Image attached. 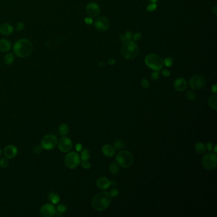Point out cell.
Listing matches in <instances>:
<instances>
[{"instance_id": "obj_27", "label": "cell", "mask_w": 217, "mask_h": 217, "mask_svg": "<svg viewBox=\"0 0 217 217\" xmlns=\"http://www.w3.org/2000/svg\"><path fill=\"white\" fill-rule=\"evenodd\" d=\"M90 158L89 155V150L85 148L82 150V153H81V157L80 159L82 160H89Z\"/></svg>"}, {"instance_id": "obj_16", "label": "cell", "mask_w": 217, "mask_h": 217, "mask_svg": "<svg viewBox=\"0 0 217 217\" xmlns=\"http://www.w3.org/2000/svg\"><path fill=\"white\" fill-rule=\"evenodd\" d=\"M96 185L98 189L102 190H105L108 189L111 185V182L105 177H100L97 180Z\"/></svg>"}, {"instance_id": "obj_49", "label": "cell", "mask_w": 217, "mask_h": 217, "mask_svg": "<svg viewBox=\"0 0 217 217\" xmlns=\"http://www.w3.org/2000/svg\"><path fill=\"white\" fill-rule=\"evenodd\" d=\"M120 39H121V40H122V42H125V41H126V37H125L124 35L121 36H120Z\"/></svg>"}, {"instance_id": "obj_17", "label": "cell", "mask_w": 217, "mask_h": 217, "mask_svg": "<svg viewBox=\"0 0 217 217\" xmlns=\"http://www.w3.org/2000/svg\"><path fill=\"white\" fill-rule=\"evenodd\" d=\"M102 152L106 157H112L115 154V149L110 145H105L102 147Z\"/></svg>"}, {"instance_id": "obj_12", "label": "cell", "mask_w": 217, "mask_h": 217, "mask_svg": "<svg viewBox=\"0 0 217 217\" xmlns=\"http://www.w3.org/2000/svg\"><path fill=\"white\" fill-rule=\"evenodd\" d=\"M56 208L52 204H45L40 209V213L43 217H52L56 215Z\"/></svg>"}, {"instance_id": "obj_18", "label": "cell", "mask_w": 217, "mask_h": 217, "mask_svg": "<svg viewBox=\"0 0 217 217\" xmlns=\"http://www.w3.org/2000/svg\"><path fill=\"white\" fill-rule=\"evenodd\" d=\"M13 32V28L8 23L3 24L0 25V33L3 35H10Z\"/></svg>"}, {"instance_id": "obj_39", "label": "cell", "mask_w": 217, "mask_h": 217, "mask_svg": "<svg viewBox=\"0 0 217 217\" xmlns=\"http://www.w3.org/2000/svg\"><path fill=\"white\" fill-rule=\"evenodd\" d=\"M110 195H111L112 197H117L119 195V190L116 189H113L111 190V192H110Z\"/></svg>"}, {"instance_id": "obj_29", "label": "cell", "mask_w": 217, "mask_h": 217, "mask_svg": "<svg viewBox=\"0 0 217 217\" xmlns=\"http://www.w3.org/2000/svg\"><path fill=\"white\" fill-rule=\"evenodd\" d=\"M172 64H173V59H172V58L168 57L164 59V65H165L166 67H171Z\"/></svg>"}, {"instance_id": "obj_20", "label": "cell", "mask_w": 217, "mask_h": 217, "mask_svg": "<svg viewBox=\"0 0 217 217\" xmlns=\"http://www.w3.org/2000/svg\"><path fill=\"white\" fill-rule=\"evenodd\" d=\"M217 95L216 94L211 95L208 99V105L209 107L213 110L217 109Z\"/></svg>"}, {"instance_id": "obj_46", "label": "cell", "mask_w": 217, "mask_h": 217, "mask_svg": "<svg viewBox=\"0 0 217 217\" xmlns=\"http://www.w3.org/2000/svg\"><path fill=\"white\" fill-rule=\"evenodd\" d=\"M108 63L110 65H113L115 63V59H110L108 61Z\"/></svg>"}, {"instance_id": "obj_42", "label": "cell", "mask_w": 217, "mask_h": 217, "mask_svg": "<svg viewBox=\"0 0 217 217\" xmlns=\"http://www.w3.org/2000/svg\"><path fill=\"white\" fill-rule=\"evenodd\" d=\"M162 74H163V75L165 77H168L170 76L171 72L169 71L168 69H164V70L162 71Z\"/></svg>"}, {"instance_id": "obj_8", "label": "cell", "mask_w": 217, "mask_h": 217, "mask_svg": "<svg viewBox=\"0 0 217 217\" xmlns=\"http://www.w3.org/2000/svg\"><path fill=\"white\" fill-rule=\"evenodd\" d=\"M206 84L205 78L201 75H195L189 80V86L194 90L203 89Z\"/></svg>"}, {"instance_id": "obj_34", "label": "cell", "mask_w": 217, "mask_h": 217, "mask_svg": "<svg viewBox=\"0 0 217 217\" xmlns=\"http://www.w3.org/2000/svg\"><path fill=\"white\" fill-rule=\"evenodd\" d=\"M132 40H133V41H138V40H139L141 38V34L139 32L136 33L133 35H132Z\"/></svg>"}, {"instance_id": "obj_21", "label": "cell", "mask_w": 217, "mask_h": 217, "mask_svg": "<svg viewBox=\"0 0 217 217\" xmlns=\"http://www.w3.org/2000/svg\"><path fill=\"white\" fill-rule=\"evenodd\" d=\"M48 198H49V200L54 204H57L60 201V197L59 196V195L57 194L56 193H50L49 196H48Z\"/></svg>"}, {"instance_id": "obj_44", "label": "cell", "mask_w": 217, "mask_h": 217, "mask_svg": "<svg viewBox=\"0 0 217 217\" xmlns=\"http://www.w3.org/2000/svg\"><path fill=\"white\" fill-rule=\"evenodd\" d=\"M85 22L87 24H91L92 23H93V19H91V18L90 17H86L85 19Z\"/></svg>"}, {"instance_id": "obj_35", "label": "cell", "mask_w": 217, "mask_h": 217, "mask_svg": "<svg viewBox=\"0 0 217 217\" xmlns=\"http://www.w3.org/2000/svg\"><path fill=\"white\" fill-rule=\"evenodd\" d=\"M151 78L153 80H157L159 78V71H155L151 74Z\"/></svg>"}, {"instance_id": "obj_41", "label": "cell", "mask_w": 217, "mask_h": 217, "mask_svg": "<svg viewBox=\"0 0 217 217\" xmlns=\"http://www.w3.org/2000/svg\"><path fill=\"white\" fill-rule=\"evenodd\" d=\"M124 36H125V37H126V40H131L132 39V33L131 31H127L126 32V33H125Z\"/></svg>"}, {"instance_id": "obj_11", "label": "cell", "mask_w": 217, "mask_h": 217, "mask_svg": "<svg viewBox=\"0 0 217 217\" xmlns=\"http://www.w3.org/2000/svg\"><path fill=\"white\" fill-rule=\"evenodd\" d=\"M110 25L109 20L105 17H99L94 22V27L99 31L108 30Z\"/></svg>"}, {"instance_id": "obj_6", "label": "cell", "mask_w": 217, "mask_h": 217, "mask_svg": "<svg viewBox=\"0 0 217 217\" xmlns=\"http://www.w3.org/2000/svg\"><path fill=\"white\" fill-rule=\"evenodd\" d=\"M217 164V158L215 153L209 152L206 153L202 159V165L205 170H213Z\"/></svg>"}, {"instance_id": "obj_47", "label": "cell", "mask_w": 217, "mask_h": 217, "mask_svg": "<svg viewBox=\"0 0 217 217\" xmlns=\"http://www.w3.org/2000/svg\"><path fill=\"white\" fill-rule=\"evenodd\" d=\"M212 12L213 13H214V14H215V15L217 14V7L216 6H215L213 8V9H212Z\"/></svg>"}, {"instance_id": "obj_3", "label": "cell", "mask_w": 217, "mask_h": 217, "mask_svg": "<svg viewBox=\"0 0 217 217\" xmlns=\"http://www.w3.org/2000/svg\"><path fill=\"white\" fill-rule=\"evenodd\" d=\"M139 47L135 42L128 40L125 42L120 49V54L127 59H132L138 56Z\"/></svg>"}, {"instance_id": "obj_7", "label": "cell", "mask_w": 217, "mask_h": 217, "mask_svg": "<svg viewBox=\"0 0 217 217\" xmlns=\"http://www.w3.org/2000/svg\"><path fill=\"white\" fill-rule=\"evenodd\" d=\"M81 159L78 153L71 152L68 153L64 159V163L67 168L75 169L80 164Z\"/></svg>"}, {"instance_id": "obj_45", "label": "cell", "mask_w": 217, "mask_h": 217, "mask_svg": "<svg viewBox=\"0 0 217 217\" xmlns=\"http://www.w3.org/2000/svg\"><path fill=\"white\" fill-rule=\"evenodd\" d=\"M211 91L213 92V93L216 94V91H217V87H216V84H214L212 87H211Z\"/></svg>"}, {"instance_id": "obj_48", "label": "cell", "mask_w": 217, "mask_h": 217, "mask_svg": "<svg viewBox=\"0 0 217 217\" xmlns=\"http://www.w3.org/2000/svg\"><path fill=\"white\" fill-rule=\"evenodd\" d=\"M104 65H105V63L103 62H99L98 63V66H100V67H103Z\"/></svg>"}, {"instance_id": "obj_52", "label": "cell", "mask_w": 217, "mask_h": 217, "mask_svg": "<svg viewBox=\"0 0 217 217\" xmlns=\"http://www.w3.org/2000/svg\"><path fill=\"white\" fill-rule=\"evenodd\" d=\"M1 153H2V152H1V149H0V157H1Z\"/></svg>"}, {"instance_id": "obj_22", "label": "cell", "mask_w": 217, "mask_h": 217, "mask_svg": "<svg viewBox=\"0 0 217 217\" xmlns=\"http://www.w3.org/2000/svg\"><path fill=\"white\" fill-rule=\"evenodd\" d=\"M195 150L197 153H199V154H203L206 152V146L204 143H201V142H199L197 143L196 145H195Z\"/></svg>"}, {"instance_id": "obj_13", "label": "cell", "mask_w": 217, "mask_h": 217, "mask_svg": "<svg viewBox=\"0 0 217 217\" xmlns=\"http://www.w3.org/2000/svg\"><path fill=\"white\" fill-rule=\"evenodd\" d=\"M86 12L87 15L90 17H97L101 12L100 7L97 4V3L91 2L87 5L86 7Z\"/></svg>"}, {"instance_id": "obj_14", "label": "cell", "mask_w": 217, "mask_h": 217, "mask_svg": "<svg viewBox=\"0 0 217 217\" xmlns=\"http://www.w3.org/2000/svg\"><path fill=\"white\" fill-rule=\"evenodd\" d=\"M17 148L12 145H7L3 150V153L7 159H13L17 155Z\"/></svg>"}, {"instance_id": "obj_28", "label": "cell", "mask_w": 217, "mask_h": 217, "mask_svg": "<svg viewBox=\"0 0 217 217\" xmlns=\"http://www.w3.org/2000/svg\"><path fill=\"white\" fill-rule=\"evenodd\" d=\"M186 96L190 101H194L196 98V94L193 90H188L187 92Z\"/></svg>"}, {"instance_id": "obj_31", "label": "cell", "mask_w": 217, "mask_h": 217, "mask_svg": "<svg viewBox=\"0 0 217 217\" xmlns=\"http://www.w3.org/2000/svg\"><path fill=\"white\" fill-rule=\"evenodd\" d=\"M56 209H57V212L61 213H62V214H63V213H64L66 211V210H67V208H66V205H64L63 204H59V205L57 206Z\"/></svg>"}, {"instance_id": "obj_2", "label": "cell", "mask_w": 217, "mask_h": 217, "mask_svg": "<svg viewBox=\"0 0 217 217\" xmlns=\"http://www.w3.org/2000/svg\"><path fill=\"white\" fill-rule=\"evenodd\" d=\"M33 45L31 42L26 39H20L15 43L13 52L19 57H27L30 56L33 52Z\"/></svg>"}, {"instance_id": "obj_36", "label": "cell", "mask_w": 217, "mask_h": 217, "mask_svg": "<svg viewBox=\"0 0 217 217\" xmlns=\"http://www.w3.org/2000/svg\"><path fill=\"white\" fill-rule=\"evenodd\" d=\"M157 8V4L156 3H152L147 7V10H148L149 12H153Z\"/></svg>"}, {"instance_id": "obj_43", "label": "cell", "mask_w": 217, "mask_h": 217, "mask_svg": "<svg viewBox=\"0 0 217 217\" xmlns=\"http://www.w3.org/2000/svg\"><path fill=\"white\" fill-rule=\"evenodd\" d=\"M75 148H76V150L77 152H81L82 150V148H83L82 145L80 144V143H78V144L76 145Z\"/></svg>"}, {"instance_id": "obj_40", "label": "cell", "mask_w": 217, "mask_h": 217, "mask_svg": "<svg viewBox=\"0 0 217 217\" xmlns=\"http://www.w3.org/2000/svg\"><path fill=\"white\" fill-rule=\"evenodd\" d=\"M24 28V24L23 23H19L16 25V29L18 31L23 30Z\"/></svg>"}, {"instance_id": "obj_50", "label": "cell", "mask_w": 217, "mask_h": 217, "mask_svg": "<svg viewBox=\"0 0 217 217\" xmlns=\"http://www.w3.org/2000/svg\"><path fill=\"white\" fill-rule=\"evenodd\" d=\"M149 1L150 2H151V3H156L157 2L158 0H149Z\"/></svg>"}, {"instance_id": "obj_53", "label": "cell", "mask_w": 217, "mask_h": 217, "mask_svg": "<svg viewBox=\"0 0 217 217\" xmlns=\"http://www.w3.org/2000/svg\"></svg>"}, {"instance_id": "obj_23", "label": "cell", "mask_w": 217, "mask_h": 217, "mask_svg": "<svg viewBox=\"0 0 217 217\" xmlns=\"http://www.w3.org/2000/svg\"><path fill=\"white\" fill-rule=\"evenodd\" d=\"M109 171L110 173L113 175H117L119 172V165L115 163H112L109 166Z\"/></svg>"}, {"instance_id": "obj_5", "label": "cell", "mask_w": 217, "mask_h": 217, "mask_svg": "<svg viewBox=\"0 0 217 217\" xmlns=\"http://www.w3.org/2000/svg\"><path fill=\"white\" fill-rule=\"evenodd\" d=\"M116 161L117 164L121 167L128 168L132 166V165L133 164L134 156L127 150H123V151H120L117 155Z\"/></svg>"}, {"instance_id": "obj_4", "label": "cell", "mask_w": 217, "mask_h": 217, "mask_svg": "<svg viewBox=\"0 0 217 217\" xmlns=\"http://www.w3.org/2000/svg\"><path fill=\"white\" fill-rule=\"evenodd\" d=\"M146 65L154 71H159L163 68L164 60L159 55L150 54L147 55L145 59Z\"/></svg>"}, {"instance_id": "obj_19", "label": "cell", "mask_w": 217, "mask_h": 217, "mask_svg": "<svg viewBox=\"0 0 217 217\" xmlns=\"http://www.w3.org/2000/svg\"><path fill=\"white\" fill-rule=\"evenodd\" d=\"M11 49V43L8 40L2 39L0 40V51L2 52H6Z\"/></svg>"}, {"instance_id": "obj_30", "label": "cell", "mask_w": 217, "mask_h": 217, "mask_svg": "<svg viewBox=\"0 0 217 217\" xmlns=\"http://www.w3.org/2000/svg\"><path fill=\"white\" fill-rule=\"evenodd\" d=\"M9 165V161L7 158H2L0 159V167L2 168H6Z\"/></svg>"}, {"instance_id": "obj_25", "label": "cell", "mask_w": 217, "mask_h": 217, "mask_svg": "<svg viewBox=\"0 0 217 217\" xmlns=\"http://www.w3.org/2000/svg\"><path fill=\"white\" fill-rule=\"evenodd\" d=\"M14 59H15V57H14L13 55L12 54L9 53L8 54H6L5 56L4 61L5 62V64L9 65V64H12L13 63Z\"/></svg>"}, {"instance_id": "obj_33", "label": "cell", "mask_w": 217, "mask_h": 217, "mask_svg": "<svg viewBox=\"0 0 217 217\" xmlns=\"http://www.w3.org/2000/svg\"><path fill=\"white\" fill-rule=\"evenodd\" d=\"M141 85L143 88H145V89H148V88L150 87L149 81L146 78H143L141 81Z\"/></svg>"}, {"instance_id": "obj_32", "label": "cell", "mask_w": 217, "mask_h": 217, "mask_svg": "<svg viewBox=\"0 0 217 217\" xmlns=\"http://www.w3.org/2000/svg\"><path fill=\"white\" fill-rule=\"evenodd\" d=\"M81 165L82 167L86 170H88V169L90 168L91 167V164L89 163L88 160H82V162H81Z\"/></svg>"}, {"instance_id": "obj_38", "label": "cell", "mask_w": 217, "mask_h": 217, "mask_svg": "<svg viewBox=\"0 0 217 217\" xmlns=\"http://www.w3.org/2000/svg\"><path fill=\"white\" fill-rule=\"evenodd\" d=\"M206 146V149L208 151H211L213 149V143L211 142H208L205 145Z\"/></svg>"}, {"instance_id": "obj_9", "label": "cell", "mask_w": 217, "mask_h": 217, "mask_svg": "<svg viewBox=\"0 0 217 217\" xmlns=\"http://www.w3.org/2000/svg\"><path fill=\"white\" fill-rule=\"evenodd\" d=\"M57 138L54 134H47L43 136L41 141V145L43 149L50 150L54 149L57 145Z\"/></svg>"}, {"instance_id": "obj_51", "label": "cell", "mask_w": 217, "mask_h": 217, "mask_svg": "<svg viewBox=\"0 0 217 217\" xmlns=\"http://www.w3.org/2000/svg\"><path fill=\"white\" fill-rule=\"evenodd\" d=\"M214 153H216V145H215L214 147Z\"/></svg>"}, {"instance_id": "obj_10", "label": "cell", "mask_w": 217, "mask_h": 217, "mask_svg": "<svg viewBox=\"0 0 217 217\" xmlns=\"http://www.w3.org/2000/svg\"><path fill=\"white\" fill-rule=\"evenodd\" d=\"M57 146L61 152L67 153L72 149L73 143L70 139L64 136L63 137H61L59 140L57 141Z\"/></svg>"}, {"instance_id": "obj_24", "label": "cell", "mask_w": 217, "mask_h": 217, "mask_svg": "<svg viewBox=\"0 0 217 217\" xmlns=\"http://www.w3.org/2000/svg\"><path fill=\"white\" fill-rule=\"evenodd\" d=\"M59 133L62 136H66L69 132V128L67 124H62L60 125L59 127Z\"/></svg>"}, {"instance_id": "obj_37", "label": "cell", "mask_w": 217, "mask_h": 217, "mask_svg": "<svg viewBox=\"0 0 217 217\" xmlns=\"http://www.w3.org/2000/svg\"><path fill=\"white\" fill-rule=\"evenodd\" d=\"M42 149L43 148L41 145H36L33 148V152L36 153H38L40 152H41Z\"/></svg>"}, {"instance_id": "obj_26", "label": "cell", "mask_w": 217, "mask_h": 217, "mask_svg": "<svg viewBox=\"0 0 217 217\" xmlns=\"http://www.w3.org/2000/svg\"><path fill=\"white\" fill-rule=\"evenodd\" d=\"M113 147L114 148L117 150H120L121 149L123 148L124 143L122 140H120V139H117V140L114 142Z\"/></svg>"}, {"instance_id": "obj_15", "label": "cell", "mask_w": 217, "mask_h": 217, "mask_svg": "<svg viewBox=\"0 0 217 217\" xmlns=\"http://www.w3.org/2000/svg\"><path fill=\"white\" fill-rule=\"evenodd\" d=\"M187 87V82L185 78H178L174 82V88L178 92L185 91Z\"/></svg>"}, {"instance_id": "obj_1", "label": "cell", "mask_w": 217, "mask_h": 217, "mask_svg": "<svg viewBox=\"0 0 217 217\" xmlns=\"http://www.w3.org/2000/svg\"><path fill=\"white\" fill-rule=\"evenodd\" d=\"M112 197L107 192H101L97 194L92 201V206L98 211H102L107 209L111 204Z\"/></svg>"}]
</instances>
